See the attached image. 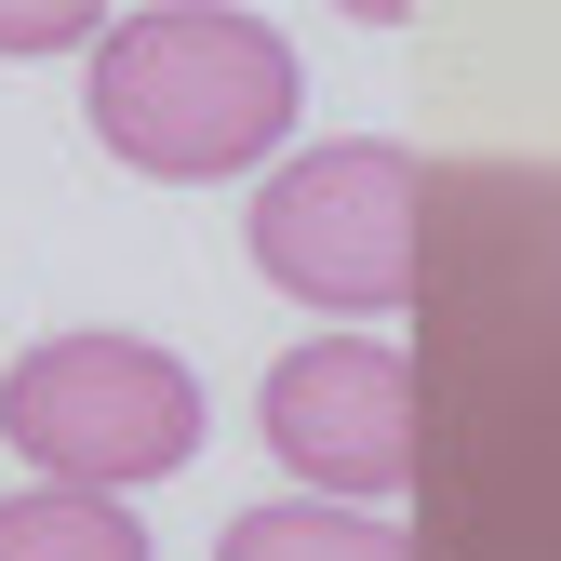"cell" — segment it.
Instances as JSON below:
<instances>
[{
  "label": "cell",
  "instance_id": "1",
  "mask_svg": "<svg viewBox=\"0 0 561 561\" xmlns=\"http://www.w3.org/2000/svg\"><path fill=\"white\" fill-rule=\"evenodd\" d=\"M414 561H561V161H428Z\"/></svg>",
  "mask_w": 561,
  "mask_h": 561
},
{
  "label": "cell",
  "instance_id": "2",
  "mask_svg": "<svg viewBox=\"0 0 561 561\" xmlns=\"http://www.w3.org/2000/svg\"><path fill=\"white\" fill-rule=\"evenodd\" d=\"M94 134L134 174H161V187L254 174L280 134H295V41L267 14H228V0L121 14L94 41Z\"/></svg>",
  "mask_w": 561,
  "mask_h": 561
},
{
  "label": "cell",
  "instance_id": "3",
  "mask_svg": "<svg viewBox=\"0 0 561 561\" xmlns=\"http://www.w3.org/2000/svg\"><path fill=\"white\" fill-rule=\"evenodd\" d=\"M0 442L54 495H134L201 455V375L148 334H41L0 375Z\"/></svg>",
  "mask_w": 561,
  "mask_h": 561
},
{
  "label": "cell",
  "instance_id": "4",
  "mask_svg": "<svg viewBox=\"0 0 561 561\" xmlns=\"http://www.w3.org/2000/svg\"><path fill=\"white\" fill-rule=\"evenodd\" d=\"M414 215H428V161L414 148H375V134L295 148L254 187V267L308 308H347V321L401 308L414 321Z\"/></svg>",
  "mask_w": 561,
  "mask_h": 561
},
{
  "label": "cell",
  "instance_id": "5",
  "mask_svg": "<svg viewBox=\"0 0 561 561\" xmlns=\"http://www.w3.org/2000/svg\"><path fill=\"white\" fill-rule=\"evenodd\" d=\"M267 455L321 481V508L414 495V347L375 334H308L295 362H267Z\"/></svg>",
  "mask_w": 561,
  "mask_h": 561
},
{
  "label": "cell",
  "instance_id": "6",
  "mask_svg": "<svg viewBox=\"0 0 561 561\" xmlns=\"http://www.w3.org/2000/svg\"><path fill=\"white\" fill-rule=\"evenodd\" d=\"M215 561H414V522L321 508V495H280V508H241V522L215 535Z\"/></svg>",
  "mask_w": 561,
  "mask_h": 561
},
{
  "label": "cell",
  "instance_id": "7",
  "mask_svg": "<svg viewBox=\"0 0 561 561\" xmlns=\"http://www.w3.org/2000/svg\"><path fill=\"white\" fill-rule=\"evenodd\" d=\"M0 561H148V522L121 495H54V481H27V495H0Z\"/></svg>",
  "mask_w": 561,
  "mask_h": 561
},
{
  "label": "cell",
  "instance_id": "8",
  "mask_svg": "<svg viewBox=\"0 0 561 561\" xmlns=\"http://www.w3.org/2000/svg\"><path fill=\"white\" fill-rule=\"evenodd\" d=\"M67 41H107L94 14H0V54H67Z\"/></svg>",
  "mask_w": 561,
  "mask_h": 561
}]
</instances>
